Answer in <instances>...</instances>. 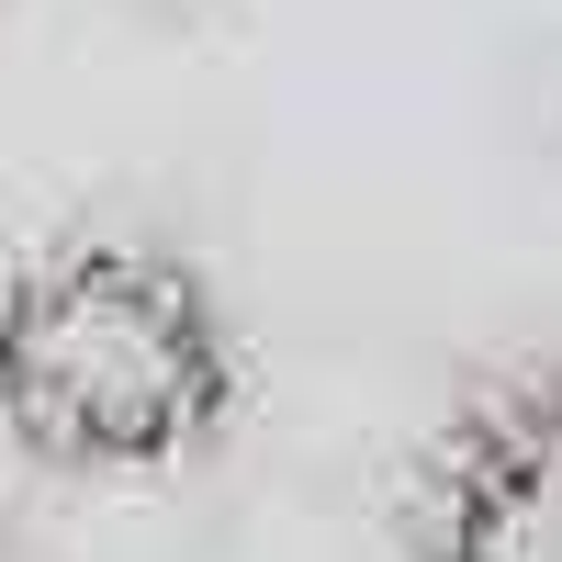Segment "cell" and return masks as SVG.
Listing matches in <instances>:
<instances>
[{"label": "cell", "mask_w": 562, "mask_h": 562, "mask_svg": "<svg viewBox=\"0 0 562 562\" xmlns=\"http://www.w3.org/2000/svg\"><path fill=\"white\" fill-rule=\"evenodd\" d=\"M237 405V349L192 259L57 237L0 281V428L45 473H169Z\"/></svg>", "instance_id": "6da1fadb"}, {"label": "cell", "mask_w": 562, "mask_h": 562, "mask_svg": "<svg viewBox=\"0 0 562 562\" xmlns=\"http://www.w3.org/2000/svg\"><path fill=\"white\" fill-rule=\"evenodd\" d=\"M439 562H562V383L484 405L439 461Z\"/></svg>", "instance_id": "7a4b0ae2"}]
</instances>
